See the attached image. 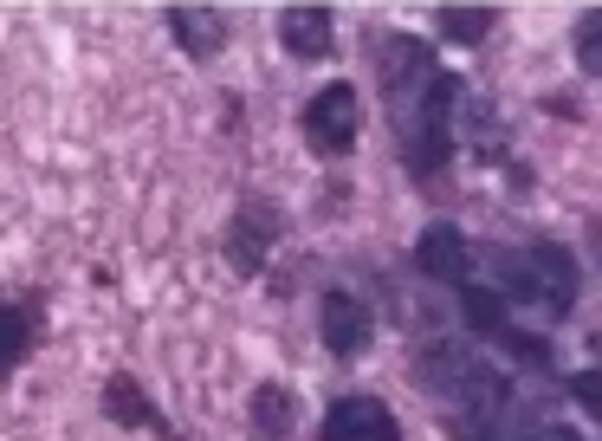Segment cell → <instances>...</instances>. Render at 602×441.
Masks as SVG:
<instances>
[{"mask_svg":"<svg viewBox=\"0 0 602 441\" xmlns=\"http://www.w3.org/2000/svg\"><path fill=\"white\" fill-rule=\"evenodd\" d=\"M363 59L383 91V117L396 137L401 176L414 189H441L454 156H461V111H467V78L447 72L434 39L401 33V26H363Z\"/></svg>","mask_w":602,"mask_h":441,"instance_id":"6da1fadb","label":"cell"},{"mask_svg":"<svg viewBox=\"0 0 602 441\" xmlns=\"http://www.w3.org/2000/svg\"><path fill=\"white\" fill-rule=\"evenodd\" d=\"M492 286L512 305H532L537 318L564 325L577 312L583 273H577V253L564 240H525V247H492Z\"/></svg>","mask_w":602,"mask_h":441,"instance_id":"7a4b0ae2","label":"cell"},{"mask_svg":"<svg viewBox=\"0 0 602 441\" xmlns=\"http://www.w3.org/2000/svg\"><path fill=\"white\" fill-rule=\"evenodd\" d=\"M285 234H292L285 202H272L266 189H240V195H234V215L220 227V260H227V273H234V280H266V267H272V253L285 247Z\"/></svg>","mask_w":602,"mask_h":441,"instance_id":"3957f363","label":"cell"},{"mask_svg":"<svg viewBox=\"0 0 602 441\" xmlns=\"http://www.w3.org/2000/svg\"><path fill=\"white\" fill-rule=\"evenodd\" d=\"M298 137L318 162H350L356 144H363V91L350 78H331L318 84L305 104H298Z\"/></svg>","mask_w":602,"mask_h":441,"instance_id":"277c9868","label":"cell"},{"mask_svg":"<svg viewBox=\"0 0 602 441\" xmlns=\"http://www.w3.org/2000/svg\"><path fill=\"white\" fill-rule=\"evenodd\" d=\"M506 416H512V376L499 364H479L473 383L441 409L447 441H506Z\"/></svg>","mask_w":602,"mask_h":441,"instance_id":"5b68a950","label":"cell"},{"mask_svg":"<svg viewBox=\"0 0 602 441\" xmlns=\"http://www.w3.org/2000/svg\"><path fill=\"white\" fill-rule=\"evenodd\" d=\"M318 344L337 364H363L376 344V305L356 286H325L318 293Z\"/></svg>","mask_w":602,"mask_h":441,"instance_id":"8992f818","label":"cell"},{"mask_svg":"<svg viewBox=\"0 0 602 441\" xmlns=\"http://www.w3.org/2000/svg\"><path fill=\"white\" fill-rule=\"evenodd\" d=\"M408 260H414V273L428 280V286H473V273H479V247L467 240V227L447 215H434L421 234H414V247H408Z\"/></svg>","mask_w":602,"mask_h":441,"instance_id":"52a82bcc","label":"cell"},{"mask_svg":"<svg viewBox=\"0 0 602 441\" xmlns=\"http://www.w3.org/2000/svg\"><path fill=\"white\" fill-rule=\"evenodd\" d=\"M98 416H104L111 429H124V436L182 441V436H175V422L162 416V403L149 396V383H143L136 370H111V376L98 383Z\"/></svg>","mask_w":602,"mask_h":441,"instance_id":"ba28073f","label":"cell"},{"mask_svg":"<svg viewBox=\"0 0 602 441\" xmlns=\"http://www.w3.org/2000/svg\"><path fill=\"white\" fill-rule=\"evenodd\" d=\"M162 26H169L175 53H182L189 66H214V59L227 53V39H234L227 7H207V0H169V7H162Z\"/></svg>","mask_w":602,"mask_h":441,"instance_id":"9c48e42d","label":"cell"},{"mask_svg":"<svg viewBox=\"0 0 602 441\" xmlns=\"http://www.w3.org/2000/svg\"><path fill=\"white\" fill-rule=\"evenodd\" d=\"M318 441H401L396 409L370 389H343L325 403V422H318Z\"/></svg>","mask_w":602,"mask_h":441,"instance_id":"30bf717a","label":"cell"},{"mask_svg":"<svg viewBox=\"0 0 602 441\" xmlns=\"http://www.w3.org/2000/svg\"><path fill=\"white\" fill-rule=\"evenodd\" d=\"M46 293H0V383H13L46 344Z\"/></svg>","mask_w":602,"mask_h":441,"instance_id":"8fae6325","label":"cell"},{"mask_svg":"<svg viewBox=\"0 0 602 441\" xmlns=\"http://www.w3.org/2000/svg\"><path fill=\"white\" fill-rule=\"evenodd\" d=\"M479 364H486V358H479L473 344H461V338H428V344H414V364L408 370H414V383L447 409V403L473 383V370Z\"/></svg>","mask_w":602,"mask_h":441,"instance_id":"7c38bea8","label":"cell"},{"mask_svg":"<svg viewBox=\"0 0 602 441\" xmlns=\"http://www.w3.org/2000/svg\"><path fill=\"white\" fill-rule=\"evenodd\" d=\"M279 53L298 59V66H318L337 53V13L325 0H292L279 7Z\"/></svg>","mask_w":602,"mask_h":441,"instance_id":"4fadbf2b","label":"cell"},{"mask_svg":"<svg viewBox=\"0 0 602 441\" xmlns=\"http://www.w3.org/2000/svg\"><path fill=\"white\" fill-rule=\"evenodd\" d=\"M298 422H305V409H298V389L292 383H253V396H247V436L253 441H298Z\"/></svg>","mask_w":602,"mask_h":441,"instance_id":"5bb4252c","label":"cell"},{"mask_svg":"<svg viewBox=\"0 0 602 441\" xmlns=\"http://www.w3.org/2000/svg\"><path fill=\"white\" fill-rule=\"evenodd\" d=\"M499 33V7H467V0H441L434 7V39L454 46V53H473Z\"/></svg>","mask_w":602,"mask_h":441,"instance_id":"9a60e30c","label":"cell"},{"mask_svg":"<svg viewBox=\"0 0 602 441\" xmlns=\"http://www.w3.org/2000/svg\"><path fill=\"white\" fill-rule=\"evenodd\" d=\"M454 305H461L473 338H492V344H499V331H512V298L499 293V286H479V280H473V286L454 293Z\"/></svg>","mask_w":602,"mask_h":441,"instance_id":"2e32d148","label":"cell"},{"mask_svg":"<svg viewBox=\"0 0 602 441\" xmlns=\"http://www.w3.org/2000/svg\"><path fill=\"white\" fill-rule=\"evenodd\" d=\"M461 144H473L486 162H499V156H506V124H499V117H492V104H486V98H473V91H467V131H461Z\"/></svg>","mask_w":602,"mask_h":441,"instance_id":"e0dca14e","label":"cell"},{"mask_svg":"<svg viewBox=\"0 0 602 441\" xmlns=\"http://www.w3.org/2000/svg\"><path fill=\"white\" fill-rule=\"evenodd\" d=\"M570 53H577V72L602 78V7H583L570 20Z\"/></svg>","mask_w":602,"mask_h":441,"instance_id":"ac0fdd59","label":"cell"},{"mask_svg":"<svg viewBox=\"0 0 602 441\" xmlns=\"http://www.w3.org/2000/svg\"><path fill=\"white\" fill-rule=\"evenodd\" d=\"M499 351L512 358V364H525V370H544V376H557V351H550V338H537V331H499Z\"/></svg>","mask_w":602,"mask_h":441,"instance_id":"d6986e66","label":"cell"},{"mask_svg":"<svg viewBox=\"0 0 602 441\" xmlns=\"http://www.w3.org/2000/svg\"><path fill=\"white\" fill-rule=\"evenodd\" d=\"M564 389L583 403V416H597V422H602V370L597 364H590V370H570V376H564Z\"/></svg>","mask_w":602,"mask_h":441,"instance_id":"ffe728a7","label":"cell"},{"mask_svg":"<svg viewBox=\"0 0 602 441\" xmlns=\"http://www.w3.org/2000/svg\"><path fill=\"white\" fill-rule=\"evenodd\" d=\"M519 441H583V436H577V429H557V422H550V429H525Z\"/></svg>","mask_w":602,"mask_h":441,"instance_id":"44dd1931","label":"cell"},{"mask_svg":"<svg viewBox=\"0 0 602 441\" xmlns=\"http://www.w3.org/2000/svg\"><path fill=\"white\" fill-rule=\"evenodd\" d=\"M597 253H602V220H597Z\"/></svg>","mask_w":602,"mask_h":441,"instance_id":"7402d4cb","label":"cell"}]
</instances>
